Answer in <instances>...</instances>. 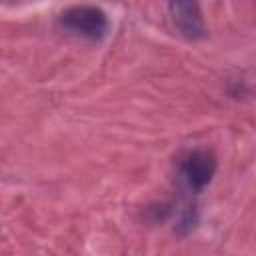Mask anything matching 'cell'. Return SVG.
<instances>
[{"label":"cell","mask_w":256,"mask_h":256,"mask_svg":"<svg viewBox=\"0 0 256 256\" xmlns=\"http://www.w3.org/2000/svg\"><path fill=\"white\" fill-rule=\"evenodd\" d=\"M58 22L66 32L86 40H100L108 32V16L98 6H70L58 16Z\"/></svg>","instance_id":"cell-1"},{"label":"cell","mask_w":256,"mask_h":256,"mask_svg":"<svg viewBox=\"0 0 256 256\" xmlns=\"http://www.w3.org/2000/svg\"><path fill=\"white\" fill-rule=\"evenodd\" d=\"M168 12L176 30L188 40H202L206 36V24L196 2H170Z\"/></svg>","instance_id":"cell-3"},{"label":"cell","mask_w":256,"mask_h":256,"mask_svg":"<svg viewBox=\"0 0 256 256\" xmlns=\"http://www.w3.org/2000/svg\"><path fill=\"white\" fill-rule=\"evenodd\" d=\"M216 172V156L208 148L190 150L180 162L182 182L190 192H202L214 178Z\"/></svg>","instance_id":"cell-2"}]
</instances>
